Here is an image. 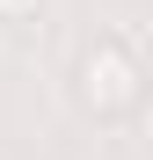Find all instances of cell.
<instances>
[{
    "label": "cell",
    "instance_id": "obj_1",
    "mask_svg": "<svg viewBox=\"0 0 153 160\" xmlns=\"http://www.w3.org/2000/svg\"><path fill=\"white\" fill-rule=\"evenodd\" d=\"M139 95H146V73H139V58H131V37H95L88 51H80V102L95 117H131L139 109Z\"/></svg>",
    "mask_w": 153,
    "mask_h": 160
},
{
    "label": "cell",
    "instance_id": "obj_2",
    "mask_svg": "<svg viewBox=\"0 0 153 160\" xmlns=\"http://www.w3.org/2000/svg\"><path fill=\"white\" fill-rule=\"evenodd\" d=\"M22 15H37V0H0V22H22Z\"/></svg>",
    "mask_w": 153,
    "mask_h": 160
}]
</instances>
